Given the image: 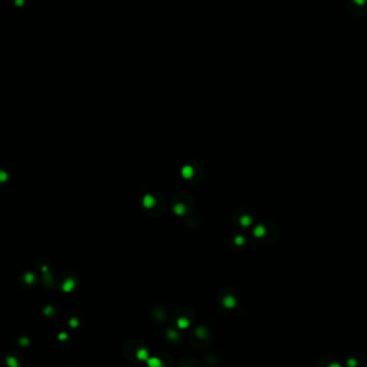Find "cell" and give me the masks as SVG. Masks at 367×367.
Returning <instances> with one entry per match:
<instances>
[{
  "mask_svg": "<svg viewBox=\"0 0 367 367\" xmlns=\"http://www.w3.org/2000/svg\"><path fill=\"white\" fill-rule=\"evenodd\" d=\"M223 303H224V305H225V307L232 308V307H234V305H235V300H234L233 297H226Z\"/></svg>",
  "mask_w": 367,
  "mask_h": 367,
  "instance_id": "cell-9",
  "label": "cell"
},
{
  "mask_svg": "<svg viewBox=\"0 0 367 367\" xmlns=\"http://www.w3.org/2000/svg\"><path fill=\"white\" fill-rule=\"evenodd\" d=\"M69 324H70L71 327H77L79 325V320L78 319H71L70 322H69Z\"/></svg>",
  "mask_w": 367,
  "mask_h": 367,
  "instance_id": "cell-14",
  "label": "cell"
},
{
  "mask_svg": "<svg viewBox=\"0 0 367 367\" xmlns=\"http://www.w3.org/2000/svg\"><path fill=\"white\" fill-rule=\"evenodd\" d=\"M142 204H143L145 208H152L153 206L155 205V199L151 195H145L143 199H142Z\"/></svg>",
  "mask_w": 367,
  "mask_h": 367,
  "instance_id": "cell-2",
  "label": "cell"
},
{
  "mask_svg": "<svg viewBox=\"0 0 367 367\" xmlns=\"http://www.w3.org/2000/svg\"><path fill=\"white\" fill-rule=\"evenodd\" d=\"M148 365L151 367H159L162 365V362L159 361L158 357H151L148 359Z\"/></svg>",
  "mask_w": 367,
  "mask_h": 367,
  "instance_id": "cell-6",
  "label": "cell"
},
{
  "mask_svg": "<svg viewBox=\"0 0 367 367\" xmlns=\"http://www.w3.org/2000/svg\"><path fill=\"white\" fill-rule=\"evenodd\" d=\"M25 281H26V283H28V284H31V283L35 281V275H33L32 272H27V274L25 275Z\"/></svg>",
  "mask_w": 367,
  "mask_h": 367,
  "instance_id": "cell-10",
  "label": "cell"
},
{
  "mask_svg": "<svg viewBox=\"0 0 367 367\" xmlns=\"http://www.w3.org/2000/svg\"><path fill=\"white\" fill-rule=\"evenodd\" d=\"M7 179H8L7 173L4 172V171H0V181H1V182H4V181H7Z\"/></svg>",
  "mask_w": 367,
  "mask_h": 367,
  "instance_id": "cell-15",
  "label": "cell"
},
{
  "mask_svg": "<svg viewBox=\"0 0 367 367\" xmlns=\"http://www.w3.org/2000/svg\"><path fill=\"white\" fill-rule=\"evenodd\" d=\"M53 311H54L53 307H51V306H47V307L44 309V313H45L46 315H52Z\"/></svg>",
  "mask_w": 367,
  "mask_h": 367,
  "instance_id": "cell-13",
  "label": "cell"
},
{
  "mask_svg": "<svg viewBox=\"0 0 367 367\" xmlns=\"http://www.w3.org/2000/svg\"><path fill=\"white\" fill-rule=\"evenodd\" d=\"M185 210H186V209H185V206H184L183 204H177V205L174 206V208H173V211L176 212L178 216L184 214V213H185Z\"/></svg>",
  "mask_w": 367,
  "mask_h": 367,
  "instance_id": "cell-4",
  "label": "cell"
},
{
  "mask_svg": "<svg viewBox=\"0 0 367 367\" xmlns=\"http://www.w3.org/2000/svg\"><path fill=\"white\" fill-rule=\"evenodd\" d=\"M67 334H66V333H60L59 335H58V339H59L60 341H64V340H66V339H67Z\"/></svg>",
  "mask_w": 367,
  "mask_h": 367,
  "instance_id": "cell-17",
  "label": "cell"
},
{
  "mask_svg": "<svg viewBox=\"0 0 367 367\" xmlns=\"http://www.w3.org/2000/svg\"><path fill=\"white\" fill-rule=\"evenodd\" d=\"M20 343H21L22 346H27V345L29 343V339L26 338V337H23V338H21Z\"/></svg>",
  "mask_w": 367,
  "mask_h": 367,
  "instance_id": "cell-16",
  "label": "cell"
},
{
  "mask_svg": "<svg viewBox=\"0 0 367 367\" xmlns=\"http://www.w3.org/2000/svg\"><path fill=\"white\" fill-rule=\"evenodd\" d=\"M181 173H182V176L185 178V179H190L193 177L194 174V169H193V167L190 166V165H186V166H184L181 170Z\"/></svg>",
  "mask_w": 367,
  "mask_h": 367,
  "instance_id": "cell-1",
  "label": "cell"
},
{
  "mask_svg": "<svg viewBox=\"0 0 367 367\" xmlns=\"http://www.w3.org/2000/svg\"><path fill=\"white\" fill-rule=\"evenodd\" d=\"M7 364L9 365V366H11V367H17L18 366L17 360H16L15 357H8V359H7Z\"/></svg>",
  "mask_w": 367,
  "mask_h": 367,
  "instance_id": "cell-8",
  "label": "cell"
},
{
  "mask_svg": "<svg viewBox=\"0 0 367 367\" xmlns=\"http://www.w3.org/2000/svg\"><path fill=\"white\" fill-rule=\"evenodd\" d=\"M42 271L43 272H47V267H46V266H43L42 267Z\"/></svg>",
  "mask_w": 367,
  "mask_h": 367,
  "instance_id": "cell-21",
  "label": "cell"
},
{
  "mask_svg": "<svg viewBox=\"0 0 367 367\" xmlns=\"http://www.w3.org/2000/svg\"><path fill=\"white\" fill-rule=\"evenodd\" d=\"M353 1H354V3L357 4V6H363V4H365V2H366V0H353Z\"/></svg>",
  "mask_w": 367,
  "mask_h": 367,
  "instance_id": "cell-18",
  "label": "cell"
},
{
  "mask_svg": "<svg viewBox=\"0 0 367 367\" xmlns=\"http://www.w3.org/2000/svg\"><path fill=\"white\" fill-rule=\"evenodd\" d=\"M177 324H178V326L180 328H186L187 326L190 325V322H188V320H186V319L180 318L178 320V322H177Z\"/></svg>",
  "mask_w": 367,
  "mask_h": 367,
  "instance_id": "cell-7",
  "label": "cell"
},
{
  "mask_svg": "<svg viewBox=\"0 0 367 367\" xmlns=\"http://www.w3.org/2000/svg\"><path fill=\"white\" fill-rule=\"evenodd\" d=\"M196 334H197L198 337H201V338H202V337L205 336V329L202 327H198L197 329H196Z\"/></svg>",
  "mask_w": 367,
  "mask_h": 367,
  "instance_id": "cell-12",
  "label": "cell"
},
{
  "mask_svg": "<svg viewBox=\"0 0 367 367\" xmlns=\"http://www.w3.org/2000/svg\"><path fill=\"white\" fill-rule=\"evenodd\" d=\"M242 241H244L242 237H237V239H236V242H237V244H242Z\"/></svg>",
  "mask_w": 367,
  "mask_h": 367,
  "instance_id": "cell-20",
  "label": "cell"
},
{
  "mask_svg": "<svg viewBox=\"0 0 367 367\" xmlns=\"http://www.w3.org/2000/svg\"><path fill=\"white\" fill-rule=\"evenodd\" d=\"M137 357L140 361H148V351L145 349H139L137 351Z\"/></svg>",
  "mask_w": 367,
  "mask_h": 367,
  "instance_id": "cell-5",
  "label": "cell"
},
{
  "mask_svg": "<svg viewBox=\"0 0 367 367\" xmlns=\"http://www.w3.org/2000/svg\"><path fill=\"white\" fill-rule=\"evenodd\" d=\"M167 335H168V338L171 339V340H176V339L178 338V333L174 332V331H171V329L168 331V334H167Z\"/></svg>",
  "mask_w": 367,
  "mask_h": 367,
  "instance_id": "cell-11",
  "label": "cell"
},
{
  "mask_svg": "<svg viewBox=\"0 0 367 367\" xmlns=\"http://www.w3.org/2000/svg\"><path fill=\"white\" fill-rule=\"evenodd\" d=\"M241 223H242L244 225H248V224L250 223V221H249V218H242V219H241Z\"/></svg>",
  "mask_w": 367,
  "mask_h": 367,
  "instance_id": "cell-19",
  "label": "cell"
},
{
  "mask_svg": "<svg viewBox=\"0 0 367 367\" xmlns=\"http://www.w3.org/2000/svg\"><path fill=\"white\" fill-rule=\"evenodd\" d=\"M74 285H75L74 280L71 279V278H69V279L66 280V281L64 282V284H63V290H64L65 292H70V291L73 290Z\"/></svg>",
  "mask_w": 367,
  "mask_h": 367,
  "instance_id": "cell-3",
  "label": "cell"
}]
</instances>
